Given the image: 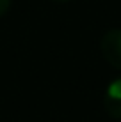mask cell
<instances>
[{"mask_svg": "<svg viewBox=\"0 0 121 122\" xmlns=\"http://www.w3.org/2000/svg\"><path fill=\"white\" fill-rule=\"evenodd\" d=\"M102 55L107 62L121 71V28H112L102 37Z\"/></svg>", "mask_w": 121, "mask_h": 122, "instance_id": "cell-1", "label": "cell"}, {"mask_svg": "<svg viewBox=\"0 0 121 122\" xmlns=\"http://www.w3.org/2000/svg\"><path fill=\"white\" fill-rule=\"evenodd\" d=\"M103 106L112 119L121 120V78H116L107 85L103 94Z\"/></svg>", "mask_w": 121, "mask_h": 122, "instance_id": "cell-2", "label": "cell"}, {"mask_svg": "<svg viewBox=\"0 0 121 122\" xmlns=\"http://www.w3.org/2000/svg\"><path fill=\"white\" fill-rule=\"evenodd\" d=\"M11 7V0H0V16H4Z\"/></svg>", "mask_w": 121, "mask_h": 122, "instance_id": "cell-3", "label": "cell"}, {"mask_svg": "<svg viewBox=\"0 0 121 122\" xmlns=\"http://www.w3.org/2000/svg\"><path fill=\"white\" fill-rule=\"evenodd\" d=\"M52 2H57V4H66V2H69V0H52Z\"/></svg>", "mask_w": 121, "mask_h": 122, "instance_id": "cell-4", "label": "cell"}]
</instances>
